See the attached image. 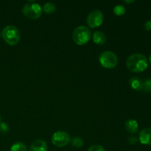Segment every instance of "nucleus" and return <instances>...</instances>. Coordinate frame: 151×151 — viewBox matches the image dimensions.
<instances>
[{
	"label": "nucleus",
	"instance_id": "17",
	"mask_svg": "<svg viewBox=\"0 0 151 151\" xmlns=\"http://www.w3.org/2000/svg\"><path fill=\"white\" fill-rule=\"evenodd\" d=\"M143 91L145 92H150L151 91V79H147L145 81H144V88Z\"/></svg>",
	"mask_w": 151,
	"mask_h": 151
},
{
	"label": "nucleus",
	"instance_id": "7",
	"mask_svg": "<svg viewBox=\"0 0 151 151\" xmlns=\"http://www.w3.org/2000/svg\"><path fill=\"white\" fill-rule=\"evenodd\" d=\"M52 143L58 147H63L67 145L71 141L70 136L65 131H57L52 137Z\"/></svg>",
	"mask_w": 151,
	"mask_h": 151
},
{
	"label": "nucleus",
	"instance_id": "15",
	"mask_svg": "<svg viewBox=\"0 0 151 151\" xmlns=\"http://www.w3.org/2000/svg\"><path fill=\"white\" fill-rule=\"evenodd\" d=\"M71 143H72V145L73 147H76V148H80V147H83L84 144V142L83 140V139L80 138V137H74L72 138V139L71 140Z\"/></svg>",
	"mask_w": 151,
	"mask_h": 151
},
{
	"label": "nucleus",
	"instance_id": "1",
	"mask_svg": "<svg viewBox=\"0 0 151 151\" xmlns=\"http://www.w3.org/2000/svg\"><path fill=\"white\" fill-rule=\"evenodd\" d=\"M127 68L131 72L139 73L145 71L148 66V59L145 55L136 53L130 55L126 60Z\"/></svg>",
	"mask_w": 151,
	"mask_h": 151
},
{
	"label": "nucleus",
	"instance_id": "4",
	"mask_svg": "<svg viewBox=\"0 0 151 151\" xmlns=\"http://www.w3.org/2000/svg\"><path fill=\"white\" fill-rule=\"evenodd\" d=\"M99 62L100 65L106 69H113L117 65L118 58L113 52L105 51L99 56Z\"/></svg>",
	"mask_w": 151,
	"mask_h": 151
},
{
	"label": "nucleus",
	"instance_id": "9",
	"mask_svg": "<svg viewBox=\"0 0 151 151\" xmlns=\"http://www.w3.org/2000/svg\"><path fill=\"white\" fill-rule=\"evenodd\" d=\"M29 151H47V144L42 139H36L31 144Z\"/></svg>",
	"mask_w": 151,
	"mask_h": 151
},
{
	"label": "nucleus",
	"instance_id": "24",
	"mask_svg": "<svg viewBox=\"0 0 151 151\" xmlns=\"http://www.w3.org/2000/svg\"><path fill=\"white\" fill-rule=\"evenodd\" d=\"M0 123H1V115H0Z\"/></svg>",
	"mask_w": 151,
	"mask_h": 151
},
{
	"label": "nucleus",
	"instance_id": "3",
	"mask_svg": "<svg viewBox=\"0 0 151 151\" xmlns=\"http://www.w3.org/2000/svg\"><path fill=\"white\" fill-rule=\"evenodd\" d=\"M91 32L86 26H79L74 29L72 32V38L78 45H84L90 41Z\"/></svg>",
	"mask_w": 151,
	"mask_h": 151
},
{
	"label": "nucleus",
	"instance_id": "5",
	"mask_svg": "<svg viewBox=\"0 0 151 151\" xmlns=\"http://www.w3.org/2000/svg\"><path fill=\"white\" fill-rule=\"evenodd\" d=\"M24 15L31 19H38L42 15V8L37 3H27L22 8Z\"/></svg>",
	"mask_w": 151,
	"mask_h": 151
},
{
	"label": "nucleus",
	"instance_id": "11",
	"mask_svg": "<svg viewBox=\"0 0 151 151\" xmlns=\"http://www.w3.org/2000/svg\"><path fill=\"white\" fill-rule=\"evenodd\" d=\"M125 128L127 132L130 134H136L139 130V124L134 119H128L125 122Z\"/></svg>",
	"mask_w": 151,
	"mask_h": 151
},
{
	"label": "nucleus",
	"instance_id": "20",
	"mask_svg": "<svg viewBox=\"0 0 151 151\" xmlns=\"http://www.w3.org/2000/svg\"><path fill=\"white\" fill-rule=\"evenodd\" d=\"M146 30H151V20H148L145 23L144 25Z\"/></svg>",
	"mask_w": 151,
	"mask_h": 151
},
{
	"label": "nucleus",
	"instance_id": "14",
	"mask_svg": "<svg viewBox=\"0 0 151 151\" xmlns=\"http://www.w3.org/2000/svg\"><path fill=\"white\" fill-rule=\"evenodd\" d=\"M10 151H27V147L24 143L16 142L12 145Z\"/></svg>",
	"mask_w": 151,
	"mask_h": 151
},
{
	"label": "nucleus",
	"instance_id": "8",
	"mask_svg": "<svg viewBox=\"0 0 151 151\" xmlns=\"http://www.w3.org/2000/svg\"><path fill=\"white\" fill-rule=\"evenodd\" d=\"M139 140L145 145H151V128H146L139 134Z\"/></svg>",
	"mask_w": 151,
	"mask_h": 151
},
{
	"label": "nucleus",
	"instance_id": "18",
	"mask_svg": "<svg viewBox=\"0 0 151 151\" xmlns=\"http://www.w3.org/2000/svg\"><path fill=\"white\" fill-rule=\"evenodd\" d=\"M88 151H106L105 149L102 147L101 145H91V147L88 148Z\"/></svg>",
	"mask_w": 151,
	"mask_h": 151
},
{
	"label": "nucleus",
	"instance_id": "12",
	"mask_svg": "<svg viewBox=\"0 0 151 151\" xmlns=\"http://www.w3.org/2000/svg\"><path fill=\"white\" fill-rule=\"evenodd\" d=\"M93 41L96 44L103 45L106 42V36L100 31H95L93 33Z\"/></svg>",
	"mask_w": 151,
	"mask_h": 151
},
{
	"label": "nucleus",
	"instance_id": "16",
	"mask_svg": "<svg viewBox=\"0 0 151 151\" xmlns=\"http://www.w3.org/2000/svg\"><path fill=\"white\" fill-rule=\"evenodd\" d=\"M125 11H126V10H125V7H123L121 4H117L114 7V13L116 16H122V15L125 14Z\"/></svg>",
	"mask_w": 151,
	"mask_h": 151
},
{
	"label": "nucleus",
	"instance_id": "23",
	"mask_svg": "<svg viewBox=\"0 0 151 151\" xmlns=\"http://www.w3.org/2000/svg\"><path fill=\"white\" fill-rule=\"evenodd\" d=\"M149 61H150V63H151V55L150 56V58H149Z\"/></svg>",
	"mask_w": 151,
	"mask_h": 151
},
{
	"label": "nucleus",
	"instance_id": "6",
	"mask_svg": "<svg viewBox=\"0 0 151 151\" xmlns=\"http://www.w3.org/2000/svg\"><path fill=\"white\" fill-rule=\"evenodd\" d=\"M104 20L103 13L99 10H92L88 13L86 19V22L88 27L91 28H97L101 26Z\"/></svg>",
	"mask_w": 151,
	"mask_h": 151
},
{
	"label": "nucleus",
	"instance_id": "2",
	"mask_svg": "<svg viewBox=\"0 0 151 151\" xmlns=\"http://www.w3.org/2000/svg\"><path fill=\"white\" fill-rule=\"evenodd\" d=\"M1 36L7 44L14 46L19 42L21 38V33L19 29L13 25H7L1 32Z\"/></svg>",
	"mask_w": 151,
	"mask_h": 151
},
{
	"label": "nucleus",
	"instance_id": "13",
	"mask_svg": "<svg viewBox=\"0 0 151 151\" xmlns=\"http://www.w3.org/2000/svg\"><path fill=\"white\" fill-rule=\"evenodd\" d=\"M42 10L47 14H52L54 13L56 10V6L52 2H47L43 5Z\"/></svg>",
	"mask_w": 151,
	"mask_h": 151
},
{
	"label": "nucleus",
	"instance_id": "19",
	"mask_svg": "<svg viewBox=\"0 0 151 151\" xmlns=\"http://www.w3.org/2000/svg\"><path fill=\"white\" fill-rule=\"evenodd\" d=\"M138 142H139V138H137L136 136H131L128 139V142L129 143L130 145H132L137 144Z\"/></svg>",
	"mask_w": 151,
	"mask_h": 151
},
{
	"label": "nucleus",
	"instance_id": "21",
	"mask_svg": "<svg viewBox=\"0 0 151 151\" xmlns=\"http://www.w3.org/2000/svg\"><path fill=\"white\" fill-rule=\"evenodd\" d=\"M7 131L8 130V128H7L6 123H0V131Z\"/></svg>",
	"mask_w": 151,
	"mask_h": 151
},
{
	"label": "nucleus",
	"instance_id": "25",
	"mask_svg": "<svg viewBox=\"0 0 151 151\" xmlns=\"http://www.w3.org/2000/svg\"><path fill=\"white\" fill-rule=\"evenodd\" d=\"M0 37H1V34H0Z\"/></svg>",
	"mask_w": 151,
	"mask_h": 151
},
{
	"label": "nucleus",
	"instance_id": "22",
	"mask_svg": "<svg viewBox=\"0 0 151 151\" xmlns=\"http://www.w3.org/2000/svg\"><path fill=\"white\" fill-rule=\"evenodd\" d=\"M125 3H128V4H131V3H134V1L133 0V1H125Z\"/></svg>",
	"mask_w": 151,
	"mask_h": 151
},
{
	"label": "nucleus",
	"instance_id": "10",
	"mask_svg": "<svg viewBox=\"0 0 151 151\" xmlns=\"http://www.w3.org/2000/svg\"><path fill=\"white\" fill-rule=\"evenodd\" d=\"M129 84L135 91H142L144 88V81L138 77H133L129 80Z\"/></svg>",
	"mask_w": 151,
	"mask_h": 151
}]
</instances>
